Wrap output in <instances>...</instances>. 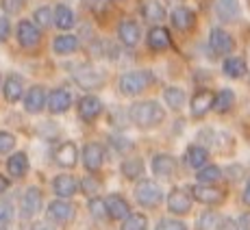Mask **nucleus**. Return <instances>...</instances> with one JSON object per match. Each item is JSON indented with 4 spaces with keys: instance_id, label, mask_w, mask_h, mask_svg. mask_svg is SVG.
<instances>
[{
    "instance_id": "obj_1",
    "label": "nucleus",
    "mask_w": 250,
    "mask_h": 230,
    "mask_svg": "<svg viewBox=\"0 0 250 230\" xmlns=\"http://www.w3.org/2000/svg\"><path fill=\"white\" fill-rule=\"evenodd\" d=\"M128 117L139 128H155L166 119V111L155 100H142V102H135L128 109Z\"/></svg>"
},
{
    "instance_id": "obj_2",
    "label": "nucleus",
    "mask_w": 250,
    "mask_h": 230,
    "mask_svg": "<svg viewBox=\"0 0 250 230\" xmlns=\"http://www.w3.org/2000/svg\"><path fill=\"white\" fill-rule=\"evenodd\" d=\"M152 74L148 70H133L120 76V92L124 96H137L152 85Z\"/></svg>"
},
{
    "instance_id": "obj_3",
    "label": "nucleus",
    "mask_w": 250,
    "mask_h": 230,
    "mask_svg": "<svg viewBox=\"0 0 250 230\" xmlns=\"http://www.w3.org/2000/svg\"><path fill=\"white\" fill-rule=\"evenodd\" d=\"M135 200L142 207L146 209H155L161 204L163 200V191L161 187L155 183V180H142L137 187H135Z\"/></svg>"
},
{
    "instance_id": "obj_4",
    "label": "nucleus",
    "mask_w": 250,
    "mask_h": 230,
    "mask_svg": "<svg viewBox=\"0 0 250 230\" xmlns=\"http://www.w3.org/2000/svg\"><path fill=\"white\" fill-rule=\"evenodd\" d=\"M74 80L79 87L83 89H96L104 83V76L100 70H96L94 65H81L74 70Z\"/></svg>"
},
{
    "instance_id": "obj_5",
    "label": "nucleus",
    "mask_w": 250,
    "mask_h": 230,
    "mask_svg": "<svg viewBox=\"0 0 250 230\" xmlns=\"http://www.w3.org/2000/svg\"><path fill=\"white\" fill-rule=\"evenodd\" d=\"M209 46H211V50H213V55L227 57V55L233 52L235 39L229 31H224V28H213L211 35H209Z\"/></svg>"
},
{
    "instance_id": "obj_6",
    "label": "nucleus",
    "mask_w": 250,
    "mask_h": 230,
    "mask_svg": "<svg viewBox=\"0 0 250 230\" xmlns=\"http://www.w3.org/2000/svg\"><path fill=\"white\" fill-rule=\"evenodd\" d=\"M42 209V191L37 187H28L26 191L22 193V200H20V213L24 219H31L40 213Z\"/></svg>"
},
{
    "instance_id": "obj_7",
    "label": "nucleus",
    "mask_w": 250,
    "mask_h": 230,
    "mask_svg": "<svg viewBox=\"0 0 250 230\" xmlns=\"http://www.w3.org/2000/svg\"><path fill=\"white\" fill-rule=\"evenodd\" d=\"M18 41L22 48H35L42 41V28H37L35 22L22 20L18 24Z\"/></svg>"
},
{
    "instance_id": "obj_8",
    "label": "nucleus",
    "mask_w": 250,
    "mask_h": 230,
    "mask_svg": "<svg viewBox=\"0 0 250 230\" xmlns=\"http://www.w3.org/2000/svg\"><path fill=\"white\" fill-rule=\"evenodd\" d=\"M191 195L203 204H220L227 198V191L215 185H196L194 189H191Z\"/></svg>"
},
{
    "instance_id": "obj_9",
    "label": "nucleus",
    "mask_w": 250,
    "mask_h": 230,
    "mask_svg": "<svg viewBox=\"0 0 250 230\" xmlns=\"http://www.w3.org/2000/svg\"><path fill=\"white\" fill-rule=\"evenodd\" d=\"M74 204L68 202V200H55V202L48 204V219H52V222L57 224H68L74 219Z\"/></svg>"
},
{
    "instance_id": "obj_10",
    "label": "nucleus",
    "mask_w": 250,
    "mask_h": 230,
    "mask_svg": "<svg viewBox=\"0 0 250 230\" xmlns=\"http://www.w3.org/2000/svg\"><path fill=\"white\" fill-rule=\"evenodd\" d=\"M118 37L126 48H135L142 37V28L135 20H122L118 26Z\"/></svg>"
},
{
    "instance_id": "obj_11",
    "label": "nucleus",
    "mask_w": 250,
    "mask_h": 230,
    "mask_svg": "<svg viewBox=\"0 0 250 230\" xmlns=\"http://www.w3.org/2000/svg\"><path fill=\"white\" fill-rule=\"evenodd\" d=\"M44 104H48V94L42 85H33L31 89L24 96V109L28 113H40L44 109Z\"/></svg>"
},
{
    "instance_id": "obj_12",
    "label": "nucleus",
    "mask_w": 250,
    "mask_h": 230,
    "mask_svg": "<svg viewBox=\"0 0 250 230\" xmlns=\"http://www.w3.org/2000/svg\"><path fill=\"white\" fill-rule=\"evenodd\" d=\"M52 189H55V193L59 195V200H68L79 191V180L70 174H59V176H55V180H52Z\"/></svg>"
},
{
    "instance_id": "obj_13",
    "label": "nucleus",
    "mask_w": 250,
    "mask_h": 230,
    "mask_svg": "<svg viewBox=\"0 0 250 230\" xmlns=\"http://www.w3.org/2000/svg\"><path fill=\"white\" fill-rule=\"evenodd\" d=\"M104 204H107V215L111 219H128V215H131V207H128V202L122 198L120 193H111L107 200H104Z\"/></svg>"
},
{
    "instance_id": "obj_14",
    "label": "nucleus",
    "mask_w": 250,
    "mask_h": 230,
    "mask_svg": "<svg viewBox=\"0 0 250 230\" xmlns=\"http://www.w3.org/2000/svg\"><path fill=\"white\" fill-rule=\"evenodd\" d=\"M167 209L174 215H185L191 209V195L183 189H172L167 195Z\"/></svg>"
},
{
    "instance_id": "obj_15",
    "label": "nucleus",
    "mask_w": 250,
    "mask_h": 230,
    "mask_svg": "<svg viewBox=\"0 0 250 230\" xmlns=\"http://www.w3.org/2000/svg\"><path fill=\"white\" fill-rule=\"evenodd\" d=\"M103 113V102L96 96H85L79 100V117L83 122H94L98 115Z\"/></svg>"
},
{
    "instance_id": "obj_16",
    "label": "nucleus",
    "mask_w": 250,
    "mask_h": 230,
    "mask_svg": "<svg viewBox=\"0 0 250 230\" xmlns=\"http://www.w3.org/2000/svg\"><path fill=\"white\" fill-rule=\"evenodd\" d=\"M104 163V150L100 143H87L83 148V165L89 172H98Z\"/></svg>"
},
{
    "instance_id": "obj_17",
    "label": "nucleus",
    "mask_w": 250,
    "mask_h": 230,
    "mask_svg": "<svg viewBox=\"0 0 250 230\" xmlns=\"http://www.w3.org/2000/svg\"><path fill=\"white\" fill-rule=\"evenodd\" d=\"M239 2L237 0H215V16L220 18V22L233 24L239 20Z\"/></svg>"
},
{
    "instance_id": "obj_18",
    "label": "nucleus",
    "mask_w": 250,
    "mask_h": 230,
    "mask_svg": "<svg viewBox=\"0 0 250 230\" xmlns=\"http://www.w3.org/2000/svg\"><path fill=\"white\" fill-rule=\"evenodd\" d=\"M72 107V96L68 89L59 87V89H52L50 96H48V109H50V113H65L68 109Z\"/></svg>"
},
{
    "instance_id": "obj_19",
    "label": "nucleus",
    "mask_w": 250,
    "mask_h": 230,
    "mask_svg": "<svg viewBox=\"0 0 250 230\" xmlns=\"http://www.w3.org/2000/svg\"><path fill=\"white\" fill-rule=\"evenodd\" d=\"M213 100H215V96L211 94L209 89L196 92L194 98H191V113H194V117H203V115H207L209 109H213Z\"/></svg>"
},
{
    "instance_id": "obj_20",
    "label": "nucleus",
    "mask_w": 250,
    "mask_h": 230,
    "mask_svg": "<svg viewBox=\"0 0 250 230\" xmlns=\"http://www.w3.org/2000/svg\"><path fill=\"white\" fill-rule=\"evenodd\" d=\"M172 24H174V28H179L183 33L191 31L196 26V13L187 7H176L172 11Z\"/></svg>"
},
{
    "instance_id": "obj_21",
    "label": "nucleus",
    "mask_w": 250,
    "mask_h": 230,
    "mask_svg": "<svg viewBox=\"0 0 250 230\" xmlns=\"http://www.w3.org/2000/svg\"><path fill=\"white\" fill-rule=\"evenodd\" d=\"M76 159H79V150L72 141H65L57 148L55 152V161L59 163L61 167H74L76 165Z\"/></svg>"
},
{
    "instance_id": "obj_22",
    "label": "nucleus",
    "mask_w": 250,
    "mask_h": 230,
    "mask_svg": "<svg viewBox=\"0 0 250 230\" xmlns=\"http://www.w3.org/2000/svg\"><path fill=\"white\" fill-rule=\"evenodd\" d=\"M24 96V83L18 74H9L7 80H4V100L7 102H18Z\"/></svg>"
},
{
    "instance_id": "obj_23",
    "label": "nucleus",
    "mask_w": 250,
    "mask_h": 230,
    "mask_svg": "<svg viewBox=\"0 0 250 230\" xmlns=\"http://www.w3.org/2000/svg\"><path fill=\"white\" fill-rule=\"evenodd\" d=\"M142 16L146 22L159 24L166 20V9H163V4L159 0H146V2L142 4Z\"/></svg>"
},
{
    "instance_id": "obj_24",
    "label": "nucleus",
    "mask_w": 250,
    "mask_h": 230,
    "mask_svg": "<svg viewBox=\"0 0 250 230\" xmlns=\"http://www.w3.org/2000/svg\"><path fill=\"white\" fill-rule=\"evenodd\" d=\"M172 39H170V33H167V28L163 26H155L148 31V46L152 48V50H166V48H170Z\"/></svg>"
},
{
    "instance_id": "obj_25",
    "label": "nucleus",
    "mask_w": 250,
    "mask_h": 230,
    "mask_svg": "<svg viewBox=\"0 0 250 230\" xmlns=\"http://www.w3.org/2000/svg\"><path fill=\"white\" fill-rule=\"evenodd\" d=\"M52 22H55L57 28L68 31V28L74 26V11H72L68 4H57L55 11H52Z\"/></svg>"
},
{
    "instance_id": "obj_26",
    "label": "nucleus",
    "mask_w": 250,
    "mask_h": 230,
    "mask_svg": "<svg viewBox=\"0 0 250 230\" xmlns=\"http://www.w3.org/2000/svg\"><path fill=\"white\" fill-rule=\"evenodd\" d=\"M174 170H176L174 156H170V154H157L155 159H152V172H155V176L167 178V176L174 174Z\"/></svg>"
},
{
    "instance_id": "obj_27",
    "label": "nucleus",
    "mask_w": 250,
    "mask_h": 230,
    "mask_svg": "<svg viewBox=\"0 0 250 230\" xmlns=\"http://www.w3.org/2000/svg\"><path fill=\"white\" fill-rule=\"evenodd\" d=\"M7 172H9V176H13V178H22V176L28 172V156L24 154V152L11 154L7 161Z\"/></svg>"
},
{
    "instance_id": "obj_28",
    "label": "nucleus",
    "mask_w": 250,
    "mask_h": 230,
    "mask_svg": "<svg viewBox=\"0 0 250 230\" xmlns=\"http://www.w3.org/2000/svg\"><path fill=\"white\" fill-rule=\"evenodd\" d=\"M207 159H209V152L200 146H189L185 152V163L189 167H194V170H203L207 165Z\"/></svg>"
},
{
    "instance_id": "obj_29",
    "label": "nucleus",
    "mask_w": 250,
    "mask_h": 230,
    "mask_svg": "<svg viewBox=\"0 0 250 230\" xmlns=\"http://www.w3.org/2000/svg\"><path fill=\"white\" fill-rule=\"evenodd\" d=\"M79 46L81 44L74 35H59L52 41V50H55L57 55H72V52L79 50Z\"/></svg>"
},
{
    "instance_id": "obj_30",
    "label": "nucleus",
    "mask_w": 250,
    "mask_h": 230,
    "mask_svg": "<svg viewBox=\"0 0 250 230\" xmlns=\"http://www.w3.org/2000/svg\"><path fill=\"white\" fill-rule=\"evenodd\" d=\"M222 70L230 78H242V76L246 74V61L239 59V57H229V59L224 61Z\"/></svg>"
},
{
    "instance_id": "obj_31",
    "label": "nucleus",
    "mask_w": 250,
    "mask_h": 230,
    "mask_svg": "<svg viewBox=\"0 0 250 230\" xmlns=\"http://www.w3.org/2000/svg\"><path fill=\"white\" fill-rule=\"evenodd\" d=\"M222 228V217H220L218 213H213V211H207L198 217V222H196V230H220Z\"/></svg>"
},
{
    "instance_id": "obj_32",
    "label": "nucleus",
    "mask_w": 250,
    "mask_h": 230,
    "mask_svg": "<svg viewBox=\"0 0 250 230\" xmlns=\"http://www.w3.org/2000/svg\"><path fill=\"white\" fill-rule=\"evenodd\" d=\"M163 98H166V104L172 109V111H179L185 104V92L181 87H167L163 92Z\"/></svg>"
},
{
    "instance_id": "obj_33",
    "label": "nucleus",
    "mask_w": 250,
    "mask_h": 230,
    "mask_svg": "<svg viewBox=\"0 0 250 230\" xmlns=\"http://www.w3.org/2000/svg\"><path fill=\"white\" fill-rule=\"evenodd\" d=\"M233 104H235V94L230 92V89H222L218 96H215V100H213V109L218 113H227L233 109Z\"/></svg>"
},
{
    "instance_id": "obj_34",
    "label": "nucleus",
    "mask_w": 250,
    "mask_h": 230,
    "mask_svg": "<svg viewBox=\"0 0 250 230\" xmlns=\"http://www.w3.org/2000/svg\"><path fill=\"white\" fill-rule=\"evenodd\" d=\"M222 178V170L218 165H205L203 170H198V183L200 185H215Z\"/></svg>"
},
{
    "instance_id": "obj_35",
    "label": "nucleus",
    "mask_w": 250,
    "mask_h": 230,
    "mask_svg": "<svg viewBox=\"0 0 250 230\" xmlns=\"http://www.w3.org/2000/svg\"><path fill=\"white\" fill-rule=\"evenodd\" d=\"M122 174L126 176L128 180H137L139 176L144 174V163L142 159H126L122 163Z\"/></svg>"
},
{
    "instance_id": "obj_36",
    "label": "nucleus",
    "mask_w": 250,
    "mask_h": 230,
    "mask_svg": "<svg viewBox=\"0 0 250 230\" xmlns=\"http://www.w3.org/2000/svg\"><path fill=\"white\" fill-rule=\"evenodd\" d=\"M122 230H148V219L142 213H131L128 219H124Z\"/></svg>"
},
{
    "instance_id": "obj_37",
    "label": "nucleus",
    "mask_w": 250,
    "mask_h": 230,
    "mask_svg": "<svg viewBox=\"0 0 250 230\" xmlns=\"http://www.w3.org/2000/svg\"><path fill=\"white\" fill-rule=\"evenodd\" d=\"M35 24L37 28H48L52 24V9L50 7H40L35 11Z\"/></svg>"
},
{
    "instance_id": "obj_38",
    "label": "nucleus",
    "mask_w": 250,
    "mask_h": 230,
    "mask_svg": "<svg viewBox=\"0 0 250 230\" xmlns=\"http://www.w3.org/2000/svg\"><path fill=\"white\" fill-rule=\"evenodd\" d=\"M89 213L94 215L96 219H104V217H109V215H107V204H104V200H100V198H91V200H89Z\"/></svg>"
},
{
    "instance_id": "obj_39",
    "label": "nucleus",
    "mask_w": 250,
    "mask_h": 230,
    "mask_svg": "<svg viewBox=\"0 0 250 230\" xmlns=\"http://www.w3.org/2000/svg\"><path fill=\"white\" fill-rule=\"evenodd\" d=\"M13 219V204L9 200H0V228L9 226Z\"/></svg>"
},
{
    "instance_id": "obj_40",
    "label": "nucleus",
    "mask_w": 250,
    "mask_h": 230,
    "mask_svg": "<svg viewBox=\"0 0 250 230\" xmlns=\"http://www.w3.org/2000/svg\"><path fill=\"white\" fill-rule=\"evenodd\" d=\"M13 146H16V137H13L11 133L0 131V154H4V152L13 150Z\"/></svg>"
},
{
    "instance_id": "obj_41",
    "label": "nucleus",
    "mask_w": 250,
    "mask_h": 230,
    "mask_svg": "<svg viewBox=\"0 0 250 230\" xmlns=\"http://www.w3.org/2000/svg\"><path fill=\"white\" fill-rule=\"evenodd\" d=\"M155 230H187V226L179 219H161Z\"/></svg>"
},
{
    "instance_id": "obj_42",
    "label": "nucleus",
    "mask_w": 250,
    "mask_h": 230,
    "mask_svg": "<svg viewBox=\"0 0 250 230\" xmlns=\"http://www.w3.org/2000/svg\"><path fill=\"white\" fill-rule=\"evenodd\" d=\"M81 189H83L87 195H96V193H98V189H100V185H98V180H96V178L87 176V178L81 180Z\"/></svg>"
},
{
    "instance_id": "obj_43",
    "label": "nucleus",
    "mask_w": 250,
    "mask_h": 230,
    "mask_svg": "<svg viewBox=\"0 0 250 230\" xmlns=\"http://www.w3.org/2000/svg\"><path fill=\"white\" fill-rule=\"evenodd\" d=\"M9 35H11V22H9L7 18H0V44L7 41Z\"/></svg>"
},
{
    "instance_id": "obj_44",
    "label": "nucleus",
    "mask_w": 250,
    "mask_h": 230,
    "mask_svg": "<svg viewBox=\"0 0 250 230\" xmlns=\"http://www.w3.org/2000/svg\"><path fill=\"white\" fill-rule=\"evenodd\" d=\"M83 4L89 9V11L100 13L104 9V4H107V0H83Z\"/></svg>"
},
{
    "instance_id": "obj_45",
    "label": "nucleus",
    "mask_w": 250,
    "mask_h": 230,
    "mask_svg": "<svg viewBox=\"0 0 250 230\" xmlns=\"http://www.w3.org/2000/svg\"><path fill=\"white\" fill-rule=\"evenodd\" d=\"M111 141H113V146L118 148V152H126V150H131L133 148V143L128 141V139H124V137H113Z\"/></svg>"
},
{
    "instance_id": "obj_46",
    "label": "nucleus",
    "mask_w": 250,
    "mask_h": 230,
    "mask_svg": "<svg viewBox=\"0 0 250 230\" xmlns=\"http://www.w3.org/2000/svg\"><path fill=\"white\" fill-rule=\"evenodd\" d=\"M22 7V0H2V9L7 13H18Z\"/></svg>"
},
{
    "instance_id": "obj_47",
    "label": "nucleus",
    "mask_w": 250,
    "mask_h": 230,
    "mask_svg": "<svg viewBox=\"0 0 250 230\" xmlns=\"http://www.w3.org/2000/svg\"><path fill=\"white\" fill-rule=\"evenodd\" d=\"M235 230H250V213H242L235 224Z\"/></svg>"
},
{
    "instance_id": "obj_48",
    "label": "nucleus",
    "mask_w": 250,
    "mask_h": 230,
    "mask_svg": "<svg viewBox=\"0 0 250 230\" xmlns=\"http://www.w3.org/2000/svg\"><path fill=\"white\" fill-rule=\"evenodd\" d=\"M244 204L250 207V178H248V183H246V189H244Z\"/></svg>"
},
{
    "instance_id": "obj_49",
    "label": "nucleus",
    "mask_w": 250,
    "mask_h": 230,
    "mask_svg": "<svg viewBox=\"0 0 250 230\" xmlns=\"http://www.w3.org/2000/svg\"><path fill=\"white\" fill-rule=\"evenodd\" d=\"M7 187H9V180L4 178V176H0V193H2V191H7Z\"/></svg>"
},
{
    "instance_id": "obj_50",
    "label": "nucleus",
    "mask_w": 250,
    "mask_h": 230,
    "mask_svg": "<svg viewBox=\"0 0 250 230\" xmlns=\"http://www.w3.org/2000/svg\"><path fill=\"white\" fill-rule=\"evenodd\" d=\"M33 230H52V228L48 226V224H35V226H33Z\"/></svg>"
},
{
    "instance_id": "obj_51",
    "label": "nucleus",
    "mask_w": 250,
    "mask_h": 230,
    "mask_svg": "<svg viewBox=\"0 0 250 230\" xmlns=\"http://www.w3.org/2000/svg\"><path fill=\"white\" fill-rule=\"evenodd\" d=\"M22 2H26V0H22Z\"/></svg>"
}]
</instances>
